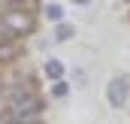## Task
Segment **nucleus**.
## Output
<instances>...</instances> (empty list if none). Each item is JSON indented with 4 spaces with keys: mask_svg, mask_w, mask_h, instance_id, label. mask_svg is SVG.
<instances>
[{
    "mask_svg": "<svg viewBox=\"0 0 130 124\" xmlns=\"http://www.w3.org/2000/svg\"><path fill=\"white\" fill-rule=\"evenodd\" d=\"M45 76H48L52 82H61V79H64V64L55 61V58H52V61H45Z\"/></svg>",
    "mask_w": 130,
    "mask_h": 124,
    "instance_id": "20e7f679",
    "label": "nucleus"
},
{
    "mask_svg": "<svg viewBox=\"0 0 130 124\" xmlns=\"http://www.w3.org/2000/svg\"><path fill=\"white\" fill-rule=\"evenodd\" d=\"M45 18H48V21H61V18H64V6L48 3V6H45Z\"/></svg>",
    "mask_w": 130,
    "mask_h": 124,
    "instance_id": "0eeeda50",
    "label": "nucleus"
},
{
    "mask_svg": "<svg viewBox=\"0 0 130 124\" xmlns=\"http://www.w3.org/2000/svg\"><path fill=\"white\" fill-rule=\"evenodd\" d=\"M73 36H76V27H73V24H64V21H58L55 39H58V42H67V39H73Z\"/></svg>",
    "mask_w": 130,
    "mask_h": 124,
    "instance_id": "39448f33",
    "label": "nucleus"
},
{
    "mask_svg": "<svg viewBox=\"0 0 130 124\" xmlns=\"http://www.w3.org/2000/svg\"><path fill=\"white\" fill-rule=\"evenodd\" d=\"M73 3H76V6H88L91 0H73Z\"/></svg>",
    "mask_w": 130,
    "mask_h": 124,
    "instance_id": "9d476101",
    "label": "nucleus"
},
{
    "mask_svg": "<svg viewBox=\"0 0 130 124\" xmlns=\"http://www.w3.org/2000/svg\"><path fill=\"white\" fill-rule=\"evenodd\" d=\"M67 91H70V88H67V82H64V79H61V82H55V88H52V94H55L58 100H61V97H67Z\"/></svg>",
    "mask_w": 130,
    "mask_h": 124,
    "instance_id": "1a4fd4ad",
    "label": "nucleus"
},
{
    "mask_svg": "<svg viewBox=\"0 0 130 124\" xmlns=\"http://www.w3.org/2000/svg\"><path fill=\"white\" fill-rule=\"evenodd\" d=\"M12 3H24V0H12Z\"/></svg>",
    "mask_w": 130,
    "mask_h": 124,
    "instance_id": "9b49d317",
    "label": "nucleus"
},
{
    "mask_svg": "<svg viewBox=\"0 0 130 124\" xmlns=\"http://www.w3.org/2000/svg\"><path fill=\"white\" fill-rule=\"evenodd\" d=\"M15 52H18V49H15V42H12L9 36H6V39H0V61H9V58H15Z\"/></svg>",
    "mask_w": 130,
    "mask_h": 124,
    "instance_id": "423d86ee",
    "label": "nucleus"
},
{
    "mask_svg": "<svg viewBox=\"0 0 130 124\" xmlns=\"http://www.w3.org/2000/svg\"><path fill=\"white\" fill-rule=\"evenodd\" d=\"M27 94H36L33 85H30V82H18V85L12 88V100H15V97H27Z\"/></svg>",
    "mask_w": 130,
    "mask_h": 124,
    "instance_id": "6e6552de",
    "label": "nucleus"
},
{
    "mask_svg": "<svg viewBox=\"0 0 130 124\" xmlns=\"http://www.w3.org/2000/svg\"><path fill=\"white\" fill-rule=\"evenodd\" d=\"M9 115H12V121H21V124H39V118H42V100L36 94L15 97L9 103Z\"/></svg>",
    "mask_w": 130,
    "mask_h": 124,
    "instance_id": "f257e3e1",
    "label": "nucleus"
},
{
    "mask_svg": "<svg viewBox=\"0 0 130 124\" xmlns=\"http://www.w3.org/2000/svg\"><path fill=\"white\" fill-rule=\"evenodd\" d=\"M9 124H21V121H9Z\"/></svg>",
    "mask_w": 130,
    "mask_h": 124,
    "instance_id": "f8f14e48",
    "label": "nucleus"
},
{
    "mask_svg": "<svg viewBox=\"0 0 130 124\" xmlns=\"http://www.w3.org/2000/svg\"><path fill=\"white\" fill-rule=\"evenodd\" d=\"M106 100H109L112 109H121V106L127 103V79L115 76V79L109 82V88H106Z\"/></svg>",
    "mask_w": 130,
    "mask_h": 124,
    "instance_id": "7ed1b4c3",
    "label": "nucleus"
},
{
    "mask_svg": "<svg viewBox=\"0 0 130 124\" xmlns=\"http://www.w3.org/2000/svg\"><path fill=\"white\" fill-rule=\"evenodd\" d=\"M3 30L6 33H15V36H27L33 30V15L27 9H6L3 18H0Z\"/></svg>",
    "mask_w": 130,
    "mask_h": 124,
    "instance_id": "f03ea898",
    "label": "nucleus"
}]
</instances>
